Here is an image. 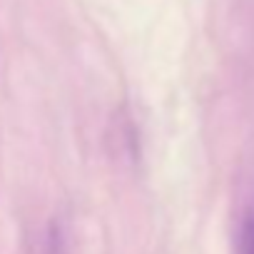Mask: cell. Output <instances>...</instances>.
<instances>
[{"instance_id":"cell-1","label":"cell","mask_w":254,"mask_h":254,"mask_svg":"<svg viewBox=\"0 0 254 254\" xmlns=\"http://www.w3.org/2000/svg\"><path fill=\"white\" fill-rule=\"evenodd\" d=\"M239 254H254V209L244 214L239 229Z\"/></svg>"}]
</instances>
